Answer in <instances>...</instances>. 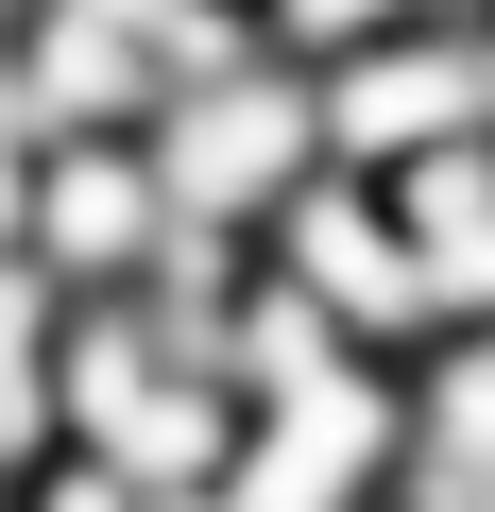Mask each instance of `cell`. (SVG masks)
<instances>
[{"instance_id":"1","label":"cell","mask_w":495,"mask_h":512,"mask_svg":"<svg viewBox=\"0 0 495 512\" xmlns=\"http://www.w3.org/2000/svg\"><path fill=\"white\" fill-rule=\"evenodd\" d=\"M137 154H154L171 222H205V239H257V222H274V205L325 171V120H308V69L239 52V69H188V86H154Z\"/></svg>"},{"instance_id":"2","label":"cell","mask_w":495,"mask_h":512,"mask_svg":"<svg viewBox=\"0 0 495 512\" xmlns=\"http://www.w3.org/2000/svg\"><path fill=\"white\" fill-rule=\"evenodd\" d=\"M257 291H291L308 325H342L359 359H427L444 325H427V256H410V222H393V188L376 171H308L274 222H257Z\"/></svg>"},{"instance_id":"3","label":"cell","mask_w":495,"mask_h":512,"mask_svg":"<svg viewBox=\"0 0 495 512\" xmlns=\"http://www.w3.org/2000/svg\"><path fill=\"white\" fill-rule=\"evenodd\" d=\"M308 120H325V171H376L393 188V171L495 137V35L478 18H393V35H359V52L308 69Z\"/></svg>"},{"instance_id":"4","label":"cell","mask_w":495,"mask_h":512,"mask_svg":"<svg viewBox=\"0 0 495 512\" xmlns=\"http://www.w3.org/2000/svg\"><path fill=\"white\" fill-rule=\"evenodd\" d=\"M171 256V188L137 137H35V188H18V274L52 308H103Z\"/></svg>"},{"instance_id":"5","label":"cell","mask_w":495,"mask_h":512,"mask_svg":"<svg viewBox=\"0 0 495 512\" xmlns=\"http://www.w3.org/2000/svg\"><path fill=\"white\" fill-rule=\"evenodd\" d=\"M393 222H410V256H427V325H495V137L393 171Z\"/></svg>"},{"instance_id":"6","label":"cell","mask_w":495,"mask_h":512,"mask_svg":"<svg viewBox=\"0 0 495 512\" xmlns=\"http://www.w3.org/2000/svg\"><path fill=\"white\" fill-rule=\"evenodd\" d=\"M393 18H427V0H239V35H257L274 69H325V52H359Z\"/></svg>"},{"instance_id":"7","label":"cell","mask_w":495,"mask_h":512,"mask_svg":"<svg viewBox=\"0 0 495 512\" xmlns=\"http://www.w3.org/2000/svg\"><path fill=\"white\" fill-rule=\"evenodd\" d=\"M0 512H188V495H137V478H103V461H35V478H0Z\"/></svg>"},{"instance_id":"8","label":"cell","mask_w":495,"mask_h":512,"mask_svg":"<svg viewBox=\"0 0 495 512\" xmlns=\"http://www.w3.org/2000/svg\"><path fill=\"white\" fill-rule=\"evenodd\" d=\"M35 18H52V0H0V35H35Z\"/></svg>"},{"instance_id":"9","label":"cell","mask_w":495,"mask_h":512,"mask_svg":"<svg viewBox=\"0 0 495 512\" xmlns=\"http://www.w3.org/2000/svg\"><path fill=\"white\" fill-rule=\"evenodd\" d=\"M427 18H478V35H495V0H427Z\"/></svg>"}]
</instances>
